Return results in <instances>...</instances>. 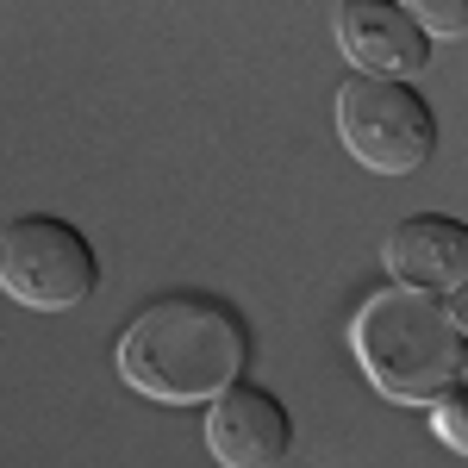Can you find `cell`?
<instances>
[{"label":"cell","instance_id":"cell-1","mask_svg":"<svg viewBox=\"0 0 468 468\" xmlns=\"http://www.w3.org/2000/svg\"><path fill=\"white\" fill-rule=\"evenodd\" d=\"M244 362H250V331L213 293H163L119 337L125 388L163 406L218 399L225 388H238Z\"/></svg>","mask_w":468,"mask_h":468},{"label":"cell","instance_id":"cell-2","mask_svg":"<svg viewBox=\"0 0 468 468\" xmlns=\"http://www.w3.org/2000/svg\"><path fill=\"white\" fill-rule=\"evenodd\" d=\"M350 356L362 362V375L399 406H431L437 394H450L463 381L468 337L456 331L450 306L437 293L412 288H381L368 293L350 319Z\"/></svg>","mask_w":468,"mask_h":468},{"label":"cell","instance_id":"cell-3","mask_svg":"<svg viewBox=\"0 0 468 468\" xmlns=\"http://www.w3.org/2000/svg\"><path fill=\"white\" fill-rule=\"evenodd\" d=\"M101 288V256L69 218L26 213L0 225V293L32 313H69Z\"/></svg>","mask_w":468,"mask_h":468},{"label":"cell","instance_id":"cell-4","mask_svg":"<svg viewBox=\"0 0 468 468\" xmlns=\"http://www.w3.org/2000/svg\"><path fill=\"white\" fill-rule=\"evenodd\" d=\"M337 138L375 176H412L437 150V112L412 81L350 75L337 88Z\"/></svg>","mask_w":468,"mask_h":468},{"label":"cell","instance_id":"cell-5","mask_svg":"<svg viewBox=\"0 0 468 468\" xmlns=\"http://www.w3.org/2000/svg\"><path fill=\"white\" fill-rule=\"evenodd\" d=\"M207 450L225 468H282L293 450V419L269 388H225L207 406Z\"/></svg>","mask_w":468,"mask_h":468},{"label":"cell","instance_id":"cell-6","mask_svg":"<svg viewBox=\"0 0 468 468\" xmlns=\"http://www.w3.org/2000/svg\"><path fill=\"white\" fill-rule=\"evenodd\" d=\"M337 50L350 57L356 75H375V81H412L431 63V37L412 26L406 6H388V0H344Z\"/></svg>","mask_w":468,"mask_h":468},{"label":"cell","instance_id":"cell-7","mask_svg":"<svg viewBox=\"0 0 468 468\" xmlns=\"http://www.w3.org/2000/svg\"><path fill=\"white\" fill-rule=\"evenodd\" d=\"M381 262L394 275V288L412 293H456L468 282V225L450 213H412L399 218L381 244Z\"/></svg>","mask_w":468,"mask_h":468},{"label":"cell","instance_id":"cell-8","mask_svg":"<svg viewBox=\"0 0 468 468\" xmlns=\"http://www.w3.org/2000/svg\"><path fill=\"white\" fill-rule=\"evenodd\" d=\"M406 13L425 37H468V0H406Z\"/></svg>","mask_w":468,"mask_h":468},{"label":"cell","instance_id":"cell-9","mask_svg":"<svg viewBox=\"0 0 468 468\" xmlns=\"http://www.w3.org/2000/svg\"><path fill=\"white\" fill-rule=\"evenodd\" d=\"M431 431H437V443H450L456 456H468V388L463 381L431 399Z\"/></svg>","mask_w":468,"mask_h":468},{"label":"cell","instance_id":"cell-10","mask_svg":"<svg viewBox=\"0 0 468 468\" xmlns=\"http://www.w3.org/2000/svg\"><path fill=\"white\" fill-rule=\"evenodd\" d=\"M443 306H450V319H456V331H463V337H468V282H463V288H456V293H450Z\"/></svg>","mask_w":468,"mask_h":468},{"label":"cell","instance_id":"cell-11","mask_svg":"<svg viewBox=\"0 0 468 468\" xmlns=\"http://www.w3.org/2000/svg\"><path fill=\"white\" fill-rule=\"evenodd\" d=\"M463 388H468V362H463Z\"/></svg>","mask_w":468,"mask_h":468}]
</instances>
